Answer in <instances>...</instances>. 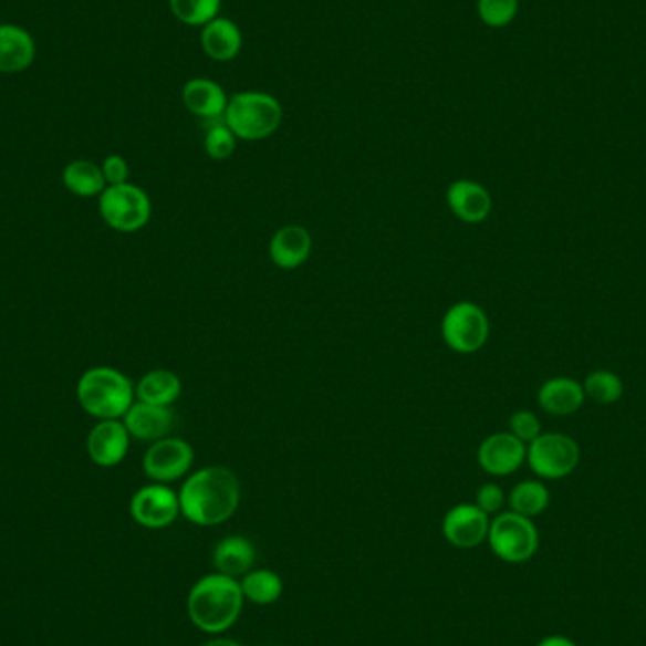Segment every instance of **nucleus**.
<instances>
[{"label": "nucleus", "mask_w": 646, "mask_h": 646, "mask_svg": "<svg viewBox=\"0 0 646 646\" xmlns=\"http://www.w3.org/2000/svg\"><path fill=\"white\" fill-rule=\"evenodd\" d=\"M239 477L223 466L202 467L191 472L178 491L181 517L201 528L226 524L239 509Z\"/></svg>", "instance_id": "nucleus-1"}, {"label": "nucleus", "mask_w": 646, "mask_h": 646, "mask_svg": "<svg viewBox=\"0 0 646 646\" xmlns=\"http://www.w3.org/2000/svg\"><path fill=\"white\" fill-rule=\"evenodd\" d=\"M244 602L240 582L216 571L195 582L186 607L197 629L202 634L220 635L237 624Z\"/></svg>", "instance_id": "nucleus-2"}, {"label": "nucleus", "mask_w": 646, "mask_h": 646, "mask_svg": "<svg viewBox=\"0 0 646 646\" xmlns=\"http://www.w3.org/2000/svg\"><path fill=\"white\" fill-rule=\"evenodd\" d=\"M80 405L98 420H119L135 403V386L112 367L90 368L76 388Z\"/></svg>", "instance_id": "nucleus-3"}, {"label": "nucleus", "mask_w": 646, "mask_h": 646, "mask_svg": "<svg viewBox=\"0 0 646 646\" xmlns=\"http://www.w3.org/2000/svg\"><path fill=\"white\" fill-rule=\"evenodd\" d=\"M284 112L279 98L263 91H242L227 103L223 122L240 140L256 143L274 135Z\"/></svg>", "instance_id": "nucleus-4"}, {"label": "nucleus", "mask_w": 646, "mask_h": 646, "mask_svg": "<svg viewBox=\"0 0 646 646\" xmlns=\"http://www.w3.org/2000/svg\"><path fill=\"white\" fill-rule=\"evenodd\" d=\"M486 541L501 562L525 563L539 549V531L531 518L512 511L499 512L490 522Z\"/></svg>", "instance_id": "nucleus-5"}, {"label": "nucleus", "mask_w": 646, "mask_h": 646, "mask_svg": "<svg viewBox=\"0 0 646 646\" xmlns=\"http://www.w3.org/2000/svg\"><path fill=\"white\" fill-rule=\"evenodd\" d=\"M98 212L104 223L114 231L135 233L152 218V202L143 188L127 181L104 189L98 201Z\"/></svg>", "instance_id": "nucleus-6"}, {"label": "nucleus", "mask_w": 646, "mask_h": 646, "mask_svg": "<svg viewBox=\"0 0 646 646\" xmlns=\"http://www.w3.org/2000/svg\"><path fill=\"white\" fill-rule=\"evenodd\" d=\"M440 333L448 348L467 356L485 348L490 338V320L479 304L459 301L446 311Z\"/></svg>", "instance_id": "nucleus-7"}, {"label": "nucleus", "mask_w": 646, "mask_h": 646, "mask_svg": "<svg viewBox=\"0 0 646 646\" xmlns=\"http://www.w3.org/2000/svg\"><path fill=\"white\" fill-rule=\"evenodd\" d=\"M525 461L539 479H565L579 466L581 448L567 435L541 434L528 445Z\"/></svg>", "instance_id": "nucleus-8"}, {"label": "nucleus", "mask_w": 646, "mask_h": 646, "mask_svg": "<svg viewBox=\"0 0 646 646\" xmlns=\"http://www.w3.org/2000/svg\"><path fill=\"white\" fill-rule=\"evenodd\" d=\"M195 452L189 442L178 437L156 440L144 454V472L159 485L184 479L194 467Z\"/></svg>", "instance_id": "nucleus-9"}, {"label": "nucleus", "mask_w": 646, "mask_h": 646, "mask_svg": "<svg viewBox=\"0 0 646 646\" xmlns=\"http://www.w3.org/2000/svg\"><path fill=\"white\" fill-rule=\"evenodd\" d=\"M180 514V498L167 485L144 486L131 499V517L148 530L168 528Z\"/></svg>", "instance_id": "nucleus-10"}, {"label": "nucleus", "mask_w": 646, "mask_h": 646, "mask_svg": "<svg viewBox=\"0 0 646 646\" xmlns=\"http://www.w3.org/2000/svg\"><path fill=\"white\" fill-rule=\"evenodd\" d=\"M490 522L477 504H456L442 518V535L456 549H477L488 539Z\"/></svg>", "instance_id": "nucleus-11"}, {"label": "nucleus", "mask_w": 646, "mask_h": 646, "mask_svg": "<svg viewBox=\"0 0 646 646\" xmlns=\"http://www.w3.org/2000/svg\"><path fill=\"white\" fill-rule=\"evenodd\" d=\"M528 445L517 439L514 435L493 434L486 437L479 446L477 459L482 471L491 477H509L525 463Z\"/></svg>", "instance_id": "nucleus-12"}, {"label": "nucleus", "mask_w": 646, "mask_h": 646, "mask_svg": "<svg viewBox=\"0 0 646 646\" xmlns=\"http://www.w3.org/2000/svg\"><path fill=\"white\" fill-rule=\"evenodd\" d=\"M446 202L454 216L469 226H479L491 213V195L488 189L475 180H456L446 189Z\"/></svg>", "instance_id": "nucleus-13"}, {"label": "nucleus", "mask_w": 646, "mask_h": 646, "mask_svg": "<svg viewBox=\"0 0 646 646\" xmlns=\"http://www.w3.org/2000/svg\"><path fill=\"white\" fill-rule=\"evenodd\" d=\"M131 435L119 420H101L87 437V452L93 463L116 467L129 452Z\"/></svg>", "instance_id": "nucleus-14"}, {"label": "nucleus", "mask_w": 646, "mask_h": 646, "mask_svg": "<svg viewBox=\"0 0 646 646\" xmlns=\"http://www.w3.org/2000/svg\"><path fill=\"white\" fill-rule=\"evenodd\" d=\"M312 253V235L298 223L280 227L269 242V256L279 269L293 271L303 267Z\"/></svg>", "instance_id": "nucleus-15"}, {"label": "nucleus", "mask_w": 646, "mask_h": 646, "mask_svg": "<svg viewBox=\"0 0 646 646\" xmlns=\"http://www.w3.org/2000/svg\"><path fill=\"white\" fill-rule=\"evenodd\" d=\"M123 424L131 437L156 442L170 434L175 426V413L170 407H157L143 402L133 403V407L123 416Z\"/></svg>", "instance_id": "nucleus-16"}, {"label": "nucleus", "mask_w": 646, "mask_h": 646, "mask_svg": "<svg viewBox=\"0 0 646 646\" xmlns=\"http://www.w3.org/2000/svg\"><path fill=\"white\" fill-rule=\"evenodd\" d=\"M586 394L581 382L567 376H554L544 382L536 394V403L550 416H571L581 410Z\"/></svg>", "instance_id": "nucleus-17"}, {"label": "nucleus", "mask_w": 646, "mask_h": 646, "mask_svg": "<svg viewBox=\"0 0 646 646\" xmlns=\"http://www.w3.org/2000/svg\"><path fill=\"white\" fill-rule=\"evenodd\" d=\"M256 546L250 539L242 535L223 536L220 543L213 546V569L221 575L231 576L240 581L246 573L252 571L256 565Z\"/></svg>", "instance_id": "nucleus-18"}, {"label": "nucleus", "mask_w": 646, "mask_h": 646, "mask_svg": "<svg viewBox=\"0 0 646 646\" xmlns=\"http://www.w3.org/2000/svg\"><path fill=\"white\" fill-rule=\"evenodd\" d=\"M37 45L23 27L0 25V72L18 74L33 65Z\"/></svg>", "instance_id": "nucleus-19"}, {"label": "nucleus", "mask_w": 646, "mask_h": 646, "mask_svg": "<svg viewBox=\"0 0 646 646\" xmlns=\"http://www.w3.org/2000/svg\"><path fill=\"white\" fill-rule=\"evenodd\" d=\"M181 101L191 114L208 122H218L223 117L229 103L223 87L207 79L189 80L181 90Z\"/></svg>", "instance_id": "nucleus-20"}, {"label": "nucleus", "mask_w": 646, "mask_h": 646, "mask_svg": "<svg viewBox=\"0 0 646 646\" xmlns=\"http://www.w3.org/2000/svg\"><path fill=\"white\" fill-rule=\"evenodd\" d=\"M201 45L208 58L226 63L239 55L242 34L237 23L218 15L216 20L202 27Z\"/></svg>", "instance_id": "nucleus-21"}, {"label": "nucleus", "mask_w": 646, "mask_h": 646, "mask_svg": "<svg viewBox=\"0 0 646 646\" xmlns=\"http://www.w3.org/2000/svg\"><path fill=\"white\" fill-rule=\"evenodd\" d=\"M135 395L138 402L148 403V405L173 407L181 395L180 376L167 368L149 371L136 384Z\"/></svg>", "instance_id": "nucleus-22"}, {"label": "nucleus", "mask_w": 646, "mask_h": 646, "mask_svg": "<svg viewBox=\"0 0 646 646\" xmlns=\"http://www.w3.org/2000/svg\"><path fill=\"white\" fill-rule=\"evenodd\" d=\"M239 582L246 602L253 605H272L284 594V581L272 569H252Z\"/></svg>", "instance_id": "nucleus-23"}, {"label": "nucleus", "mask_w": 646, "mask_h": 646, "mask_svg": "<svg viewBox=\"0 0 646 646\" xmlns=\"http://www.w3.org/2000/svg\"><path fill=\"white\" fill-rule=\"evenodd\" d=\"M63 184L71 194L79 197H93V195L103 194L106 189L103 168L84 159L66 165L63 170Z\"/></svg>", "instance_id": "nucleus-24"}, {"label": "nucleus", "mask_w": 646, "mask_h": 646, "mask_svg": "<svg viewBox=\"0 0 646 646\" xmlns=\"http://www.w3.org/2000/svg\"><path fill=\"white\" fill-rule=\"evenodd\" d=\"M507 503L512 512L533 520L549 509L550 491L541 480H524L512 488Z\"/></svg>", "instance_id": "nucleus-25"}, {"label": "nucleus", "mask_w": 646, "mask_h": 646, "mask_svg": "<svg viewBox=\"0 0 646 646\" xmlns=\"http://www.w3.org/2000/svg\"><path fill=\"white\" fill-rule=\"evenodd\" d=\"M582 388H584L586 397L597 405H613V403L621 402L622 394H624L621 376L613 371H605V368L590 373L586 381L582 382Z\"/></svg>", "instance_id": "nucleus-26"}, {"label": "nucleus", "mask_w": 646, "mask_h": 646, "mask_svg": "<svg viewBox=\"0 0 646 646\" xmlns=\"http://www.w3.org/2000/svg\"><path fill=\"white\" fill-rule=\"evenodd\" d=\"M170 10L186 25L205 27L218 18L221 0H168Z\"/></svg>", "instance_id": "nucleus-27"}, {"label": "nucleus", "mask_w": 646, "mask_h": 646, "mask_svg": "<svg viewBox=\"0 0 646 646\" xmlns=\"http://www.w3.org/2000/svg\"><path fill=\"white\" fill-rule=\"evenodd\" d=\"M237 136L227 127L226 122H213L205 136V149L213 162H226L237 149Z\"/></svg>", "instance_id": "nucleus-28"}, {"label": "nucleus", "mask_w": 646, "mask_h": 646, "mask_svg": "<svg viewBox=\"0 0 646 646\" xmlns=\"http://www.w3.org/2000/svg\"><path fill=\"white\" fill-rule=\"evenodd\" d=\"M479 15L485 25L501 29L514 21L520 8V0H479Z\"/></svg>", "instance_id": "nucleus-29"}, {"label": "nucleus", "mask_w": 646, "mask_h": 646, "mask_svg": "<svg viewBox=\"0 0 646 646\" xmlns=\"http://www.w3.org/2000/svg\"><path fill=\"white\" fill-rule=\"evenodd\" d=\"M509 426H511V434L517 439L522 440L524 445H530L539 435L543 434L539 416L531 410H518V413L512 414Z\"/></svg>", "instance_id": "nucleus-30"}, {"label": "nucleus", "mask_w": 646, "mask_h": 646, "mask_svg": "<svg viewBox=\"0 0 646 646\" xmlns=\"http://www.w3.org/2000/svg\"><path fill=\"white\" fill-rule=\"evenodd\" d=\"M504 503H507V496H504L503 488L493 485V482L480 486L477 498H475V504L488 517H496L503 511Z\"/></svg>", "instance_id": "nucleus-31"}, {"label": "nucleus", "mask_w": 646, "mask_h": 646, "mask_svg": "<svg viewBox=\"0 0 646 646\" xmlns=\"http://www.w3.org/2000/svg\"><path fill=\"white\" fill-rule=\"evenodd\" d=\"M104 180L108 186H119V184H127L129 178V165L122 156H108L103 163Z\"/></svg>", "instance_id": "nucleus-32"}, {"label": "nucleus", "mask_w": 646, "mask_h": 646, "mask_svg": "<svg viewBox=\"0 0 646 646\" xmlns=\"http://www.w3.org/2000/svg\"><path fill=\"white\" fill-rule=\"evenodd\" d=\"M536 646H579L575 640L569 639V637H563V635H549L544 637L543 640H539Z\"/></svg>", "instance_id": "nucleus-33"}, {"label": "nucleus", "mask_w": 646, "mask_h": 646, "mask_svg": "<svg viewBox=\"0 0 646 646\" xmlns=\"http://www.w3.org/2000/svg\"><path fill=\"white\" fill-rule=\"evenodd\" d=\"M201 646H244L240 645L239 640L227 639V637H216V639L207 640Z\"/></svg>", "instance_id": "nucleus-34"}, {"label": "nucleus", "mask_w": 646, "mask_h": 646, "mask_svg": "<svg viewBox=\"0 0 646 646\" xmlns=\"http://www.w3.org/2000/svg\"><path fill=\"white\" fill-rule=\"evenodd\" d=\"M279 646H284V645H279Z\"/></svg>", "instance_id": "nucleus-35"}]
</instances>
